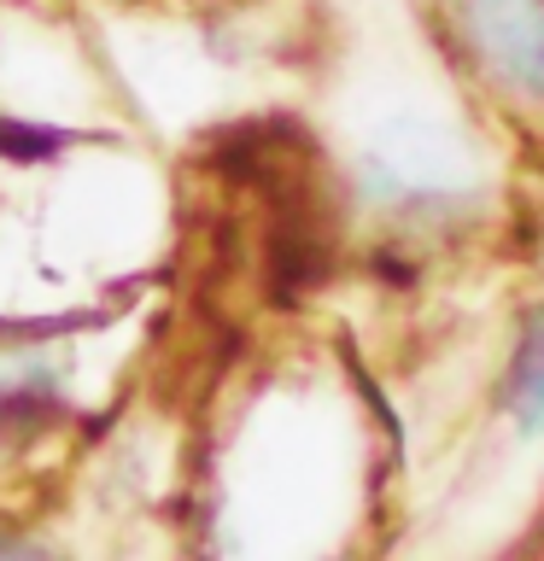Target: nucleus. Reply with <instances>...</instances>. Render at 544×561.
I'll use <instances>...</instances> for the list:
<instances>
[{
    "label": "nucleus",
    "mask_w": 544,
    "mask_h": 561,
    "mask_svg": "<svg viewBox=\"0 0 544 561\" xmlns=\"http://www.w3.org/2000/svg\"><path fill=\"white\" fill-rule=\"evenodd\" d=\"M456 12L491 77L544 94V0H456Z\"/></svg>",
    "instance_id": "f257e3e1"
},
{
    "label": "nucleus",
    "mask_w": 544,
    "mask_h": 561,
    "mask_svg": "<svg viewBox=\"0 0 544 561\" xmlns=\"http://www.w3.org/2000/svg\"><path fill=\"white\" fill-rule=\"evenodd\" d=\"M503 403L515 415V427L533 438L544 433V305L526 316V333L515 345V363H509V386H503Z\"/></svg>",
    "instance_id": "f03ea898"
}]
</instances>
